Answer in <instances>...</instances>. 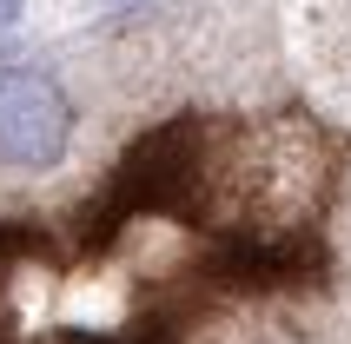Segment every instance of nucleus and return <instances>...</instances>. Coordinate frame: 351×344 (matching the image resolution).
<instances>
[{
	"label": "nucleus",
	"mask_w": 351,
	"mask_h": 344,
	"mask_svg": "<svg viewBox=\"0 0 351 344\" xmlns=\"http://www.w3.org/2000/svg\"><path fill=\"white\" fill-rule=\"evenodd\" d=\"M73 139V106L53 73L40 66H0V166L47 172Z\"/></svg>",
	"instance_id": "nucleus-1"
},
{
	"label": "nucleus",
	"mask_w": 351,
	"mask_h": 344,
	"mask_svg": "<svg viewBox=\"0 0 351 344\" xmlns=\"http://www.w3.org/2000/svg\"><path fill=\"white\" fill-rule=\"evenodd\" d=\"M20 7H27V0H0V27H14V20H20Z\"/></svg>",
	"instance_id": "nucleus-2"
}]
</instances>
